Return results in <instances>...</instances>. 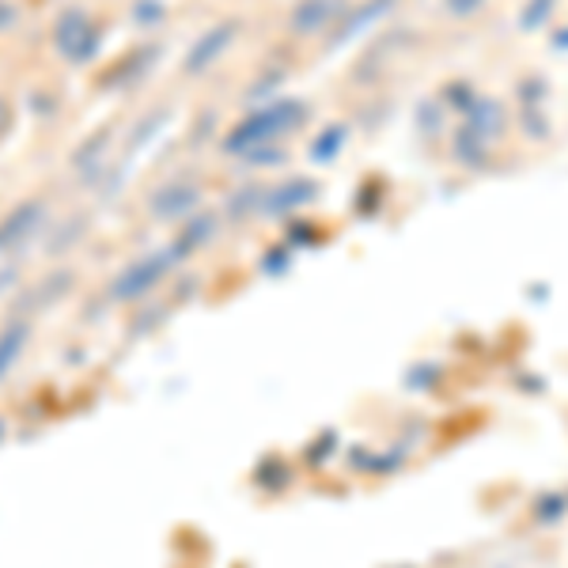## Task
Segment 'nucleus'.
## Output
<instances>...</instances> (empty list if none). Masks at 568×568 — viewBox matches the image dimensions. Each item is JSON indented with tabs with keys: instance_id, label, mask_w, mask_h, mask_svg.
<instances>
[{
	"instance_id": "1",
	"label": "nucleus",
	"mask_w": 568,
	"mask_h": 568,
	"mask_svg": "<svg viewBox=\"0 0 568 568\" xmlns=\"http://www.w3.org/2000/svg\"><path fill=\"white\" fill-rule=\"evenodd\" d=\"M95 45H99V27L88 16V8H80V4L61 8L58 20H53V50H58L69 65H84L91 53H95Z\"/></svg>"
},
{
	"instance_id": "2",
	"label": "nucleus",
	"mask_w": 568,
	"mask_h": 568,
	"mask_svg": "<svg viewBox=\"0 0 568 568\" xmlns=\"http://www.w3.org/2000/svg\"><path fill=\"white\" fill-rule=\"evenodd\" d=\"M42 224H45V205H42V201L39 197L20 201L12 213L0 220V254L16 251V246H20L23 240H31Z\"/></svg>"
},
{
	"instance_id": "3",
	"label": "nucleus",
	"mask_w": 568,
	"mask_h": 568,
	"mask_svg": "<svg viewBox=\"0 0 568 568\" xmlns=\"http://www.w3.org/2000/svg\"><path fill=\"white\" fill-rule=\"evenodd\" d=\"M27 334H31V326H27L23 318H12V323H4V329H0V379H4V375L16 368V361L23 356Z\"/></svg>"
},
{
	"instance_id": "4",
	"label": "nucleus",
	"mask_w": 568,
	"mask_h": 568,
	"mask_svg": "<svg viewBox=\"0 0 568 568\" xmlns=\"http://www.w3.org/2000/svg\"><path fill=\"white\" fill-rule=\"evenodd\" d=\"M160 273V262H133L130 270L125 273H118V281H114V296L118 300H130V296H136L141 288H149V281Z\"/></svg>"
},
{
	"instance_id": "5",
	"label": "nucleus",
	"mask_w": 568,
	"mask_h": 568,
	"mask_svg": "<svg viewBox=\"0 0 568 568\" xmlns=\"http://www.w3.org/2000/svg\"><path fill=\"white\" fill-rule=\"evenodd\" d=\"M227 34H232V27H216L213 34H205V39H201V42L194 45V53L186 58V72H197L201 65H209V61H213V53H216V50H224V39H227Z\"/></svg>"
},
{
	"instance_id": "6",
	"label": "nucleus",
	"mask_w": 568,
	"mask_h": 568,
	"mask_svg": "<svg viewBox=\"0 0 568 568\" xmlns=\"http://www.w3.org/2000/svg\"><path fill=\"white\" fill-rule=\"evenodd\" d=\"M16 23H20V8H16L12 0H0V34L12 31Z\"/></svg>"
},
{
	"instance_id": "7",
	"label": "nucleus",
	"mask_w": 568,
	"mask_h": 568,
	"mask_svg": "<svg viewBox=\"0 0 568 568\" xmlns=\"http://www.w3.org/2000/svg\"><path fill=\"white\" fill-rule=\"evenodd\" d=\"M12 122H16L12 103H8V99L0 95V141H4V136H8V130H12Z\"/></svg>"
}]
</instances>
